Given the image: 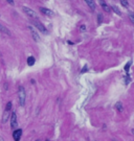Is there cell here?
<instances>
[{"instance_id": "6da1fadb", "label": "cell", "mask_w": 134, "mask_h": 141, "mask_svg": "<svg viewBox=\"0 0 134 141\" xmlns=\"http://www.w3.org/2000/svg\"><path fill=\"white\" fill-rule=\"evenodd\" d=\"M25 97H26V93H25V89L20 86L18 89V100H19V105L22 107L25 105Z\"/></svg>"}, {"instance_id": "7a4b0ae2", "label": "cell", "mask_w": 134, "mask_h": 141, "mask_svg": "<svg viewBox=\"0 0 134 141\" xmlns=\"http://www.w3.org/2000/svg\"><path fill=\"white\" fill-rule=\"evenodd\" d=\"M33 22V24H34V26L36 27V28H38V29L40 31V32H42L43 34H47L48 33V31H47V28L38 20V19H36V20H33L32 21Z\"/></svg>"}, {"instance_id": "3957f363", "label": "cell", "mask_w": 134, "mask_h": 141, "mask_svg": "<svg viewBox=\"0 0 134 141\" xmlns=\"http://www.w3.org/2000/svg\"><path fill=\"white\" fill-rule=\"evenodd\" d=\"M22 10H23V12L27 15V16H30L31 18H33V19H38V16H37V14L32 10V9H30V8H27V6H22Z\"/></svg>"}, {"instance_id": "277c9868", "label": "cell", "mask_w": 134, "mask_h": 141, "mask_svg": "<svg viewBox=\"0 0 134 141\" xmlns=\"http://www.w3.org/2000/svg\"><path fill=\"white\" fill-rule=\"evenodd\" d=\"M17 127H18L17 115H16L15 112H13V113H12V116H11V128H12V129H16Z\"/></svg>"}, {"instance_id": "5b68a950", "label": "cell", "mask_w": 134, "mask_h": 141, "mask_svg": "<svg viewBox=\"0 0 134 141\" xmlns=\"http://www.w3.org/2000/svg\"><path fill=\"white\" fill-rule=\"evenodd\" d=\"M29 29H30V32H31V34H32V37H33V39H34L35 41L39 42L41 39H40V37H39V35H38L37 31L35 29V28H34L33 26H29Z\"/></svg>"}, {"instance_id": "8992f818", "label": "cell", "mask_w": 134, "mask_h": 141, "mask_svg": "<svg viewBox=\"0 0 134 141\" xmlns=\"http://www.w3.org/2000/svg\"><path fill=\"white\" fill-rule=\"evenodd\" d=\"M21 135H22V130L21 129H17L13 132V138L15 141H20V138H21Z\"/></svg>"}, {"instance_id": "52a82bcc", "label": "cell", "mask_w": 134, "mask_h": 141, "mask_svg": "<svg viewBox=\"0 0 134 141\" xmlns=\"http://www.w3.org/2000/svg\"><path fill=\"white\" fill-rule=\"evenodd\" d=\"M40 12H41L42 14L48 16V17H52L53 15H55V13H53L52 11H50V10H48V9H46V8H40Z\"/></svg>"}, {"instance_id": "ba28073f", "label": "cell", "mask_w": 134, "mask_h": 141, "mask_svg": "<svg viewBox=\"0 0 134 141\" xmlns=\"http://www.w3.org/2000/svg\"><path fill=\"white\" fill-rule=\"evenodd\" d=\"M100 4L101 6L103 8V10L107 13H111V6H109L108 4L106 3V1H104V0H102V1H100Z\"/></svg>"}, {"instance_id": "9c48e42d", "label": "cell", "mask_w": 134, "mask_h": 141, "mask_svg": "<svg viewBox=\"0 0 134 141\" xmlns=\"http://www.w3.org/2000/svg\"><path fill=\"white\" fill-rule=\"evenodd\" d=\"M0 32L1 33H3V34H5V35H9V36H11L12 34H11V32L9 31V28H6L4 25H2L1 23H0Z\"/></svg>"}, {"instance_id": "30bf717a", "label": "cell", "mask_w": 134, "mask_h": 141, "mask_svg": "<svg viewBox=\"0 0 134 141\" xmlns=\"http://www.w3.org/2000/svg\"><path fill=\"white\" fill-rule=\"evenodd\" d=\"M9 118H10V112L4 111V113H3V117H2V122L5 123V122L9 120Z\"/></svg>"}, {"instance_id": "8fae6325", "label": "cell", "mask_w": 134, "mask_h": 141, "mask_svg": "<svg viewBox=\"0 0 134 141\" xmlns=\"http://www.w3.org/2000/svg\"><path fill=\"white\" fill-rule=\"evenodd\" d=\"M85 2L87 3V5H88L92 11H94V10H95V3H94V1H91V0H86Z\"/></svg>"}, {"instance_id": "7c38bea8", "label": "cell", "mask_w": 134, "mask_h": 141, "mask_svg": "<svg viewBox=\"0 0 134 141\" xmlns=\"http://www.w3.org/2000/svg\"><path fill=\"white\" fill-rule=\"evenodd\" d=\"M35 58L34 56H29L27 58V64H29V66H33L34 64H35Z\"/></svg>"}, {"instance_id": "4fadbf2b", "label": "cell", "mask_w": 134, "mask_h": 141, "mask_svg": "<svg viewBox=\"0 0 134 141\" xmlns=\"http://www.w3.org/2000/svg\"><path fill=\"white\" fill-rule=\"evenodd\" d=\"M111 10H113V11H114V13H115V14H117L118 16H121V15H122V12L119 11V9H118L116 5H112V6H111Z\"/></svg>"}, {"instance_id": "5bb4252c", "label": "cell", "mask_w": 134, "mask_h": 141, "mask_svg": "<svg viewBox=\"0 0 134 141\" xmlns=\"http://www.w3.org/2000/svg\"><path fill=\"white\" fill-rule=\"evenodd\" d=\"M11 109H12V102H11V101H9V102L6 103V107H5V110H4V111L10 112V111H11Z\"/></svg>"}, {"instance_id": "9a60e30c", "label": "cell", "mask_w": 134, "mask_h": 141, "mask_svg": "<svg viewBox=\"0 0 134 141\" xmlns=\"http://www.w3.org/2000/svg\"><path fill=\"white\" fill-rule=\"evenodd\" d=\"M116 109H117L119 112H123V106H122V102H117V103H116Z\"/></svg>"}, {"instance_id": "2e32d148", "label": "cell", "mask_w": 134, "mask_h": 141, "mask_svg": "<svg viewBox=\"0 0 134 141\" xmlns=\"http://www.w3.org/2000/svg\"><path fill=\"white\" fill-rule=\"evenodd\" d=\"M121 3H122V5L123 6H128V1H125V0H121Z\"/></svg>"}, {"instance_id": "e0dca14e", "label": "cell", "mask_w": 134, "mask_h": 141, "mask_svg": "<svg viewBox=\"0 0 134 141\" xmlns=\"http://www.w3.org/2000/svg\"><path fill=\"white\" fill-rule=\"evenodd\" d=\"M97 19H98V23H102V21H103V16H102L101 14H98V15H97Z\"/></svg>"}, {"instance_id": "ac0fdd59", "label": "cell", "mask_w": 134, "mask_h": 141, "mask_svg": "<svg viewBox=\"0 0 134 141\" xmlns=\"http://www.w3.org/2000/svg\"><path fill=\"white\" fill-rule=\"evenodd\" d=\"M130 66H131V62H129L128 64H127V66H125V70L128 72L129 71V68H130Z\"/></svg>"}, {"instance_id": "d6986e66", "label": "cell", "mask_w": 134, "mask_h": 141, "mask_svg": "<svg viewBox=\"0 0 134 141\" xmlns=\"http://www.w3.org/2000/svg\"><path fill=\"white\" fill-rule=\"evenodd\" d=\"M86 31V26L85 25H82L81 26V32H85Z\"/></svg>"}, {"instance_id": "ffe728a7", "label": "cell", "mask_w": 134, "mask_h": 141, "mask_svg": "<svg viewBox=\"0 0 134 141\" xmlns=\"http://www.w3.org/2000/svg\"><path fill=\"white\" fill-rule=\"evenodd\" d=\"M130 20H131V22H134V18H133V14L132 13L130 14Z\"/></svg>"}, {"instance_id": "44dd1931", "label": "cell", "mask_w": 134, "mask_h": 141, "mask_svg": "<svg viewBox=\"0 0 134 141\" xmlns=\"http://www.w3.org/2000/svg\"><path fill=\"white\" fill-rule=\"evenodd\" d=\"M8 3H10L11 5H14L15 3H14V1H13V0H8Z\"/></svg>"}, {"instance_id": "7402d4cb", "label": "cell", "mask_w": 134, "mask_h": 141, "mask_svg": "<svg viewBox=\"0 0 134 141\" xmlns=\"http://www.w3.org/2000/svg\"><path fill=\"white\" fill-rule=\"evenodd\" d=\"M112 141H119V140H118V139H116V138H113V139H112Z\"/></svg>"}, {"instance_id": "603a6c76", "label": "cell", "mask_w": 134, "mask_h": 141, "mask_svg": "<svg viewBox=\"0 0 134 141\" xmlns=\"http://www.w3.org/2000/svg\"><path fill=\"white\" fill-rule=\"evenodd\" d=\"M0 141H4V140H3V138H2L1 136H0Z\"/></svg>"}, {"instance_id": "cb8c5ba5", "label": "cell", "mask_w": 134, "mask_h": 141, "mask_svg": "<svg viewBox=\"0 0 134 141\" xmlns=\"http://www.w3.org/2000/svg\"><path fill=\"white\" fill-rule=\"evenodd\" d=\"M36 141H40V140H39V139H38V140H36Z\"/></svg>"}, {"instance_id": "d4e9b609", "label": "cell", "mask_w": 134, "mask_h": 141, "mask_svg": "<svg viewBox=\"0 0 134 141\" xmlns=\"http://www.w3.org/2000/svg\"><path fill=\"white\" fill-rule=\"evenodd\" d=\"M45 141H49V140H45Z\"/></svg>"}]
</instances>
